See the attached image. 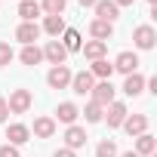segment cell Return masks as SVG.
<instances>
[{
	"instance_id": "9a60e30c",
	"label": "cell",
	"mask_w": 157,
	"mask_h": 157,
	"mask_svg": "<svg viewBox=\"0 0 157 157\" xmlns=\"http://www.w3.org/2000/svg\"><path fill=\"white\" fill-rule=\"evenodd\" d=\"M93 10H96V19H102V22H111V25H114V19L120 16V10L111 3V0H96V6H93Z\"/></svg>"
},
{
	"instance_id": "8992f818",
	"label": "cell",
	"mask_w": 157,
	"mask_h": 157,
	"mask_svg": "<svg viewBox=\"0 0 157 157\" xmlns=\"http://www.w3.org/2000/svg\"><path fill=\"white\" fill-rule=\"evenodd\" d=\"M93 86H96V77H93L90 71L71 74V90H74L77 96H90V93H93Z\"/></svg>"
},
{
	"instance_id": "cb8c5ba5",
	"label": "cell",
	"mask_w": 157,
	"mask_h": 157,
	"mask_svg": "<svg viewBox=\"0 0 157 157\" xmlns=\"http://www.w3.org/2000/svg\"><path fill=\"white\" fill-rule=\"evenodd\" d=\"M19 59H22V65H40V59H43V52H40V46L37 43H31V46H25L22 52H19Z\"/></svg>"
},
{
	"instance_id": "2e32d148",
	"label": "cell",
	"mask_w": 157,
	"mask_h": 157,
	"mask_svg": "<svg viewBox=\"0 0 157 157\" xmlns=\"http://www.w3.org/2000/svg\"><path fill=\"white\" fill-rule=\"evenodd\" d=\"M154 151H157V139H154L151 132L136 136V154H139V157H151Z\"/></svg>"
},
{
	"instance_id": "e0dca14e",
	"label": "cell",
	"mask_w": 157,
	"mask_h": 157,
	"mask_svg": "<svg viewBox=\"0 0 157 157\" xmlns=\"http://www.w3.org/2000/svg\"><path fill=\"white\" fill-rule=\"evenodd\" d=\"M31 132H34L37 139H52V136H56V120H52V117H37Z\"/></svg>"
},
{
	"instance_id": "d6986e66",
	"label": "cell",
	"mask_w": 157,
	"mask_h": 157,
	"mask_svg": "<svg viewBox=\"0 0 157 157\" xmlns=\"http://www.w3.org/2000/svg\"><path fill=\"white\" fill-rule=\"evenodd\" d=\"M77 114H80V108H77L74 102H62V105L56 108V117H59L62 123H68V126H71V123L77 120Z\"/></svg>"
},
{
	"instance_id": "ffe728a7",
	"label": "cell",
	"mask_w": 157,
	"mask_h": 157,
	"mask_svg": "<svg viewBox=\"0 0 157 157\" xmlns=\"http://www.w3.org/2000/svg\"><path fill=\"white\" fill-rule=\"evenodd\" d=\"M80 49H83V56H86L90 62H96V59H105V52H108V43H102V40H90V43H83Z\"/></svg>"
},
{
	"instance_id": "ba28073f",
	"label": "cell",
	"mask_w": 157,
	"mask_h": 157,
	"mask_svg": "<svg viewBox=\"0 0 157 157\" xmlns=\"http://www.w3.org/2000/svg\"><path fill=\"white\" fill-rule=\"evenodd\" d=\"M111 65H114V71H120V74H136V68H139V56L129 52V49H123Z\"/></svg>"
},
{
	"instance_id": "44dd1931",
	"label": "cell",
	"mask_w": 157,
	"mask_h": 157,
	"mask_svg": "<svg viewBox=\"0 0 157 157\" xmlns=\"http://www.w3.org/2000/svg\"><path fill=\"white\" fill-rule=\"evenodd\" d=\"M68 52H80V46H83V40H80V34H77L74 28H65V34H62V40H59Z\"/></svg>"
},
{
	"instance_id": "7a4b0ae2",
	"label": "cell",
	"mask_w": 157,
	"mask_h": 157,
	"mask_svg": "<svg viewBox=\"0 0 157 157\" xmlns=\"http://www.w3.org/2000/svg\"><path fill=\"white\" fill-rule=\"evenodd\" d=\"M46 83H49L52 90H65V86H71V68H68V65H52L49 74H46Z\"/></svg>"
},
{
	"instance_id": "ac0fdd59",
	"label": "cell",
	"mask_w": 157,
	"mask_h": 157,
	"mask_svg": "<svg viewBox=\"0 0 157 157\" xmlns=\"http://www.w3.org/2000/svg\"><path fill=\"white\" fill-rule=\"evenodd\" d=\"M90 74L96 77V80H111V74H114V65H111L108 59H96V62H93V68H90Z\"/></svg>"
},
{
	"instance_id": "7c38bea8",
	"label": "cell",
	"mask_w": 157,
	"mask_h": 157,
	"mask_svg": "<svg viewBox=\"0 0 157 157\" xmlns=\"http://www.w3.org/2000/svg\"><path fill=\"white\" fill-rule=\"evenodd\" d=\"M90 34H93V40L108 43L111 34H114V25H111V22H102V19H93V22H90Z\"/></svg>"
},
{
	"instance_id": "4316f807",
	"label": "cell",
	"mask_w": 157,
	"mask_h": 157,
	"mask_svg": "<svg viewBox=\"0 0 157 157\" xmlns=\"http://www.w3.org/2000/svg\"><path fill=\"white\" fill-rule=\"evenodd\" d=\"M96 157H117V145L111 139H102L99 148H96Z\"/></svg>"
},
{
	"instance_id": "52a82bcc",
	"label": "cell",
	"mask_w": 157,
	"mask_h": 157,
	"mask_svg": "<svg viewBox=\"0 0 157 157\" xmlns=\"http://www.w3.org/2000/svg\"><path fill=\"white\" fill-rule=\"evenodd\" d=\"M126 114H129V111H126V105H123V102H111V105L105 108L102 120H108V126H111V129H117V126L126 120Z\"/></svg>"
},
{
	"instance_id": "3957f363",
	"label": "cell",
	"mask_w": 157,
	"mask_h": 157,
	"mask_svg": "<svg viewBox=\"0 0 157 157\" xmlns=\"http://www.w3.org/2000/svg\"><path fill=\"white\" fill-rule=\"evenodd\" d=\"M132 43H136V49H154L157 31H154L151 25H139V28L132 31Z\"/></svg>"
},
{
	"instance_id": "f546056e",
	"label": "cell",
	"mask_w": 157,
	"mask_h": 157,
	"mask_svg": "<svg viewBox=\"0 0 157 157\" xmlns=\"http://www.w3.org/2000/svg\"><path fill=\"white\" fill-rule=\"evenodd\" d=\"M6 117H10V105L6 99H0V123H6Z\"/></svg>"
},
{
	"instance_id": "603a6c76",
	"label": "cell",
	"mask_w": 157,
	"mask_h": 157,
	"mask_svg": "<svg viewBox=\"0 0 157 157\" xmlns=\"http://www.w3.org/2000/svg\"><path fill=\"white\" fill-rule=\"evenodd\" d=\"M43 31L59 40V34H65V19H62V16H46V19H43Z\"/></svg>"
},
{
	"instance_id": "5bb4252c",
	"label": "cell",
	"mask_w": 157,
	"mask_h": 157,
	"mask_svg": "<svg viewBox=\"0 0 157 157\" xmlns=\"http://www.w3.org/2000/svg\"><path fill=\"white\" fill-rule=\"evenodd\" d=\"M123 93L129 96V99H136V96H142L145 93V77L136 71V74H126V80H123Z\"/></svg>"
},
{
	"instance_id": "9c48e42d",
	"label": "cell",
	"mask_w": 157,
	"mask_h": 157,
	"mask_svg": "<svg viewBox=\"0 0 157 157\" xmlns=\"http://www.w3.org/2000/svg\"><path fill=\"white\" fill-rule=\"evenodd\" d=\"M123 129H126V136H142V132H148V117L145 114H126V120L120 123Z\"/></svg>"
},
{
	"instance_id": "7402d4cb",
	"label": "cell",
	"mask_w": 157,
	"mask_h": 157,
	"mask_svg": "<svg viewBox=\"0 0 157 157\" xmlns=\"http://www.w3.org/2000/svg\"><path fill=\"white\" fill-rule=\"evenodd\" d=\"M40 13H43V10H40L37 0H22V3H19V16H22V22H34Z\"/></svg>"
},
{
	"instance_id": "277c9868",
	"label": "cell",
	"mask_w": 157,
	"mask_h": 157,
	"mask_svg": "<svg viewBox=\"0 0 157 157\" xmlns=\"http://www.w3.org/2000/svg\"><path fill=\"white\" fill-rule=\"evenodd\" d=\"M114 93H117V90L111 86V80H99V83L93 86V93H90V96H93V102H96L99 108H108V105L114 102Z\"/></svg>"
},
{
	"instance_id": "8fae6325",
	"label": "cell",
	"mask_w": 157,
	"mask_h": 157,
	"mask_svg": "<svg viewBox=\"0 0 157 157\" xmlns=\"http://www.w3.org/2000/svg\"><path fill=\"white\" fill-rule=\"evenodd\" d=\"M40 52H43V59H49L52 65H65V59H68V49H65L59 40H49Z\"/></svg>"
},
{
	"instance_id": "4dcf8cb0",
	"label": "cell",
	"mask_w": 157,
	"mask_h": 157,
	"mask_svg": "<svg viewBox=\"0 0 157 157\" xmlns=\"http://www.w3.org/2000/svg\"><path fill=\"white\" fill-rule=\"evenodd\" d=\"M52 157H77V151H71V148H59Z\"/></svg>"
},
{
	"instance_id": "1f68e13d",
	"label": "cell",
	"mask_w": 157,
	"mask_h": 157,
	"mask_svg": "<svg viewBox=\"0 0 157 157\" xmlns=\"http://www.w3.org/2000/svg\"><path fill=\"white\" fill-rule=\"evenodd\" d=\"M111 3H114V6L120 10V6H132V3H136V0H111Z\"/></svg>"
},
{
	"instance_id": "83f0119b",
	"label": "cell",
	"mask_w": 157,
	"mask_h": 157,
	"mask_svg": "<svg viewBox=\"0 0 157 157\" xmlns=\"http://www.w3.org/2000/svg\"><path fill=\"white\" fill-rule=\"evenodd\" d=\"M10 62H13V46L6 40H0V68H6Z\"/></svg>"
},
{
	"instance_id": "30bf717a",
	"label": "cell",
	"mask_w": 157,
	"mask_h": 157,
	"mask_svg": "<svg viewBox=\"0 0 157 157\" xmlns=\"http://www.w3.org/2000/svg\"><path fill=\"white\" fill-rule=\"evenodd\" d=\"M37 37H40V25H37V22H22V25L16 28V40L25 43V46H31Z\"/></svg>"
},
{
	"instance_id": "836d02e7",
	"label": "cell",
	"mask_w": 157,
	"mask_h": 157,
	"mask_svg": "<svg viewBox=\"0 0 157 157\" xmlns=\"http://www.w3.org/2000/svg\"><path fill=\"white\" fill-rule=\"evenodd\" d=\"M120 157H139V154H136V151H123Z\"/></svg>"
},
{
	"instance_id": "f1b7e54d",
	"label": "cell",
	"mask_w": 157,
	"mask_h": 157,
	"mask_svg": "<svg viewBox=\"0 0 157 157\" xmlns=\"http://www.w3.org/2000/svg\"><path fill=\"white\" fill-rule=\"evenodd\" d=\"M0 157H22V154H19L16 145H3V148H0Z\"/></svg>"
},
{
	"instance_id": "6da1fadb",
	"label": "cell",
	"mask_w": 157,
	"mask_h": 157,
	"mask_svg": "<svg viewBox=\"0 0 157 157\" xmlns=\"http://www.w3.org/2000/svg\"><path fill=\"white\" fill-rule=\"evenodd\" d=\"M6 105H10V114H25L34 105V96H31V90H13Z\"/></svg>"
},
{
	"instance_id": "d6a6232c",
	"label": "cell",
	"mask_w": 157,
	"mask_h": 157,
	"mask_svg": "<svg viewBox=\"0 0 157 157\" xmlns=\"http://www.w3.org/2000/svg\"><path fill=\"white\" fill-rule=\"evenodd\" d=\"M80 6H96V0H77Z\"/></svg>"
},
{
	"instance_id": "4fadbf2b",
	"label": "cell",
	"mask_w": 157,
	"mask_h": 157,
	"mask_svg": "<svg viewBox=\"0 0 157 157\" xmlns=\"http://www.w3.org/2000/svg\"><path fill=\"white\" fill-rule=\"evenodd\" d=\"M6 139H10V145L19 148V145H25V142L31 139V129H28L25 123H10V126H6Z\"/></svg>"
},
{
	"instance_id": "484cf974",
	"label": "cell",
	"mask_w": 157,
	"mask_h": 157,
	"mask_svg": "<svg viewBox=\"0 0 157 157\" xmlns=\"http://www.w3.org/2000/svg\"><path fill=\"white\" fill-rule=\"evenodd\" d=\"M80 114H83V117H86L90 123H102V114H105V108H99L96 102H90V105H86V108H83Z\"/></svg>"
},
{
	"instance_id": "5b68a950",
	"label": "cell",
	"mask_w": 157,
	"mask_h": 157,
	"mask_svg": "<svg viewBox=\"0 0 157 157\" xmlns=\"http://www.w3.org/2000/svg\"><path fill=\"white\" fill-rule=\"evenodd\" d=\"M86 129L83 126H77V123H71L68 129H65V148H71V151H80L83 145H86Z\"/></svg>"
},
{
	"instance_id": "e575fe53",
	"label": "cell",
	"mask_w": 157,
	"mask_h": 157,
	"mask_svg": "<svg viewBox=\"0 0 157 157\" xmlns=\"http://www.w3.org/2000/svg\"><path fill=\"white\" fill-rule=\"evenodd\" d=\"M148 3H151V6H157V0H148Z\"/></svg>"
},
{
	"instance_id": "d4e9b609",
	"label": "cell",
	"mask_w": 157,
	"mask_h": 157,
	"mask_svg": "<svg viewBox=\"0 0 157 157\" xmlns=\"http://www.w3.org/2000/svg\"><path fill=\"white\" fill-rule=\"evenodd\" d=\"M65 6H68V0H40V10L46 16H62Z\"/></svg>"
}]
</instances>
